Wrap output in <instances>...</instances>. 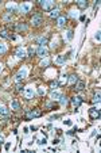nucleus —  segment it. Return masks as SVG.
Masks as SVG:
<instances>
[{
	"label": "nucleus",
	"mask_w": 101,
	"mask_h": 153,
	"mask_svg": "<svg viewBox=\"0 0 101 153\" xmlns=\"http://www.w3.org/2000/svg\"><path fill=\"white\" fill-rule=\"evenodd\" d=\"M40 6L45 11H53L54 10V1L51 0H43V1H40Z\"/></svg>",
	"instance_id": "1"
},
{
	"label": "nucleus",
	"mask_w": 101,
	"mask_h": 153,
	"mask_svg": "<svg viewBox=\"0 0 101 153\" xmlns=\"http://www.w3.org/2000/svg\"><path fill=\"white\" fill-rule=\"evenodd\" d=\"M23 95H24V98H26V99H28V100L32 99V98H34V95H35V92H34V89H32V87H31V86L24 87Z\"/></svg>",
	"instance_id": "2"
},
{
	"label": "nucleus",
	"mask_w": 101,
	"mask_h": 153,
	"mask_svg": "<svg viewBox=\"0 0 101 153\" xmlns=\"http://www.w3.org/2000/svg\"><path fill=\"white\" fill-rule=\"evenodd\" d=\"M27 76V69H20L19 72L16 73V76H15V79H16V81H22V80H24Z\"/></svg>",
	"instance_id": "3"
},
{
	"label": "nucleus",
	"mask_w": 101,
	"mask_h": 153,
	"mask_svg": "<svg viewBox=\"0 0 101 153\" xmlns=\"http://www.w3.org/2000/svg\"><path fill=\"white\" fill-rule=\"evenodd\" d=\"M40 115H42L40 110L35 109V110H31V111L27 114V118H28V119H31V118H38V117H40Z\"/></svg>",
	"instance_id": "4"
},
{
	"label": "nucleus",
	"mask_w": 101,
	"mask_h": 153,
	"mask_svg": "<svg viewBox=\"0 0 101 153\" xmlns=\"http://www.w3.org/2000/svg\"><path fill=\"white\" fill-rule=\"evenodd\" d=\"M43 22V18H42V15H39V14H37V15H34L32 16V24L34 26H39L40 23Z\"/></svg>",
	"instance_id": "5"
},
{
	"label": "nucleus",
	"mask_w": 101,
	"mask_h": 153,
	"mask_svg": "<svg viewBox=\"0 0 101 153\" xmlns=\"http://www.w3.org/2000/svg\"><path fill=\"white\" fill-rule=\"evenodd\" d=\"M89 115L93 118V119H98V118H100V110L96 109V107H93V109L89 110Z\"/></svg>",
	"instance_id": "6"
},
{
	"label": "nucleus",
	"mask_w": 101,
	"mask_h": 153,
	"mask_svg": "<svg viewBox=\"0 0 101 153\" xmlns=\"http://www.w3.org/2000/svg\"><path fill=\"white\" fill-rule=\"evenodd\" d=\"M16 57H18V58H26V57H27V52L23 49V47H18V49H16Z\"/></svg>",
	"instance_id": "7"
},
{
	"label": "nucleus",
	"mask_w": 101,
	"mask_h": 153,
	"mask_svg": "<svg viewBox=\"0 0 101 153\" xmlns=\"http://www.w3.org/2000/svg\"><path fill=\"white\" fill-rule=\"evenodd\" d=\"M37 54H38L39 57H42V58H43V57L47 56V49H46L45 46H39V47L37 49Z\"/></svg>",
	"instance_id": "8"
},
{
	"label": "nucleus",
	"mask_w": 101,
	"mask_h": 153,
	"mask_svg": "<svg viewBox=\"0 0 101 153\" xmlns=\"http://www.w3.org/2000/svg\"><path fill=\"white\" fill-rule=\"evenodd\" d=\"M30 10H31V4H30V3H23L22 6H20V11L23 12V14L30 12Z\"/></svg>",
	"instance_id": "9"
},
{
	"label": "nucleus",
	"mask_w": 101,
	"mask_h": 153,
	"mask_svg": "<svg viewBox=\"0 0 101 153\" xmlns=\"http://www.w3.org/2000/svg\"><path fill=\"white\" fill-rule=\"evenodd\" d=\"M65 24H66V18L65 16H59L57 21V26L59 27V29H62V27H65Z\"/></svg>",
	"instance_id": "10"
},
{
	"label": "nucleus",
	"mask_w": 101,
	"mask_h": 153,
	"mask_svg": "<svg viewBox=\"0 0 101 153\" xmlns=\"http://www.w3.org/2000/svg\"><path fill=\"white\" fill-rule=\"evenodd\" d=\"M72 103H73V106L78 107L81 103H82V99H81L80 96H73V98H72Z\"/></svg>",
	"instance_id": "11"
},
{
	"label": "nucleus",
	"mask_w": 101,
	"mask_h": 153,
	"mask_svg": "<svg viewBox=\"0 0 101 153\" xmlns=\"http://www.w3.org/2000/svg\"><path fill=\"white\" fill-rule=\"evenodd\" d=\"M37 45H39V46H43V45L47 44V38L46 37H39V38H37Z\"/></svg>",
	"instance_id": "12"
},
{
	"label": "nucleus",
	"mask_w": 101,
	"mask_h": 153,
	"mask_svg": "<svg viewBox=\"0 0 101 153\" xmlns=\"http://www.w3.org/2000/svg\"><path fill=\"white\" fill-rule=\"evenodd\" d=\"M9 114V110L6 106H0V117H7Z\"/></svg>",
	"instance_id": "13"
},
{
	"label": "nucleus",
	"mask_w": 101,
	"mask_h": 153,
	"mask_svg": "<svg viewBox=\"0 0 101 153\" xmlns=\"http://www.w3.org/2000/svg\"><path fill=\"white\" fill-rule=\"evenodd\" d=\"M58 100H59V103L62 104V106H66V104L69 103V99H67V96H65V95H61Z\"/></svg>",
	"instance_id": "14"
},
{
	"label": "nucleus",
	"mask_w": 101,
	"mask_h": 153,
	"mask_svg": "<svg viewBox=\"0 0 101 153\" xmlns=\"http://www.w3.org/2000/svg\"><path fill=\"white\" fill-rule=\"evenodd\" d=\"M65 61H66V57L65 56H58L57 60H55V64L61 65V64H65Z\"/></svg>",
	"instance_id": "15"
},
{
	"label": "nucleus",
	"mask_w": 101,
	"mask_h": 153,
	"mask_svg": "<svg viewBox=\"0 0 101 153\" xmlns=\"http://www.w3.org/2000/svg\"><path fill=\"white\" fill-rule=\"evenodd\" d=\"M58 86H59V83H58V80H51L50 81V88L54 91V89H57L58 88Z\"/></svg>",
	"instance_id": "16"
},
{
	"label": "nucleus",
	"mask_w": 101,
	"mask_h": 153,
	"mask_svg": "<svg viewBox=\"0 0 101 153\" xmlns=\"http://www.w3.org/2000/svg\"><path fill=\"white\" fill-rule=\"evenodd\" d=\"M77 6L80 7V8H86V7H88V1H85V0H80V1H77Z\"/></svg>",
	"instance_id": "17"
},
{
	"label": "nucleus",
	"mask_w": 101,
	"mask_h": 153,
	"mask_svg": "<svg viewBox=\"0 0 101 153\" xmlns=\"http://www.w3.org/2000/svg\"><path fill=\"white\" fill-rule=\"evenodd\" d=\"M67 81H69L70 84H75V83L78 81V79H77V76H75V75H72V76H69Z\"/></svg>",
	"instance_id": "18"
},
{
	"label": "nucleus",
	"mask_w": 101,
	"mask_h": 153,
	"mask_svg": "<svg viewBox=\"0 0 101 153\" xmlns=\"http://www.w3.org/2000/svg\"><path fill=\"white\" fill-rule=\"evenodd\" d=\"M84 88H85V83L84 81H77V87H75V89H77V91H82Z\"/></svg>",
	"instance_id": "19"
},
{
	"label": "nucleus",
	"mask_w": 101,
	"mask_h": 153,
	"mask_svg": "<svg viewBox=\"0 0 101 153\" xmlns=\"http://www.w3.org/2000/svg\"><path fill=\"white\" fill-rule=\"evenodd\" d=\"M59 96H61L59 92H57V91H53L51 92V99L53 100H58V99H59Z\"/></svg>",
	"instance_id": "20"
},
{
	"label": "nucleus",
	"mask_w": 101,
	"mask_h": 153,
	"mask_svg": "<svg viewBox=\"0 0 101 153\" xmlns=\"http://www.w3.org/2000/svg\"><path fill=\"white\" fill-rule=\"evenodd\" d=\"M50 16H51V18H59V11H58V10H53V11L50 12Z\"/></svg>",
	"instance_id": "21"
},
{
	"label": "nucleus",
	"mask_w": 101,
	"mask_h": 153,
	"mask_svg": "<svg viewBox=\"0 0 101 153\" xmlns=\"http://www.w3.org/2000/svg\"><path fill=\"white\" fill-rule=\"evenodd\" d=\"M0 38H4V39H9V35H8V31H0Z\"/></svg>",
	"instance_id": "22"
},
{
	"label": "nucleus",
	"mask_w": 101,
	"mask_h": 153,
	"mask_svg": "<svg viewBox=\"0 0 101 153\" xmlns=\"http://www.w3.org/2000/svg\"><path fill=\"white\" fill-rule=\"evenodd\" d=\"M18 30H19V31H24V30H27V24H24V23L18 24Z\"/></svg>",
	"instance_id": "23"
},
{
	"label": "nucleus",
	"mask_w": 101,
	"mask_h": 153,
	"mask_svg": "<svg viewBox=\"0 0 101 153\" xmlns=\"http://www.w3.org/2000/svg\"><path fill=\"white\" fill-rule=\"evenodd\" d=\"M92 102L93 103H98V102H100V92H97V94L94 95V98L92 99Z\"/></svg>",
	"instance_id": "24"
},
{
	"label": "nucleus",
	"mask_w": 101,
	"mask_h": 153,
	"mask_svg": "<svg viewBox=\"0 0 101 153\" xmlns=\"http://www.w3.org/2000/svg\"><path fill=\"white\" fill-rule=\"evenodd\" d=\"M7 52V46L4 44H0V54H3Z\"/></svg>",
	"instance_id": "25"
},
{
	"label": "nucleus",
	"mask_w": 101,
	"mask_h": 153,
	"mask_svg": "<svg viewBox=\"0 0 101 153\" xmlns=\"http://www.w3.org/2000/svg\"><path fill=\"white\" fill-rule=\"evenodd\" d=\"M27 53H28L27 56H31V57H32L35 53H37V50H35L34 47H28V52H27Z\"/></svg>",
	"instance_id": "26"
},
{
	"label": "nucleus",
	"mask_w": 101,
	"mask_h": 153,
	"mask_svg": "<svg viewBox=\"0 0 101 153\" xmlns=\"http://www.w3.org/2000/svg\"><path fill=\"white\" fill-rule=\"evenodd\" d=\"M45 94H46V89H45L43 87H39V88H38V95L42 96V95H45Z\"/></svg>",
	"instance_id": "27"
},
{
	"label": "nucleus",
	"mask_w": 101,
	"mask_h": 153,
	"mask_svg": "<svg viewBox=\"0 0 101 153\" xmlns=\"http://www.w3.org/2000/svg\"><path fill=\"white\" fill-rule=\"evenodd\" d=\"M11 106H12V109H14V110H19V109H20V106H19V103H18V102H12Z\"/></svg>",
	"instance_id": "28"
},
{
	"label": "nucleus",
	"mask_w": 101,
	"mask_h": 153,
	"mask_svg": "<svg viewBox=\"0 0 101 153\" xmlns=\"http://www.w3.org/2000/svg\"><path fill=\"white\" fill-rule=\"evenodd\" d=\"M38 144H39V145H46V137L39 138V140H38Z\"/></svg>",
	"instance_id": "29"
},
{
	"label": "nucleus",
	"mask_w": 101,
	"mask_h": 153,
	"mask_svg": "<svg viewBox=\"0 0 101 153\" xmlns=\"http://www.w3.org/2000/svg\"><path fill=\"white\" fill-rule=\"evenodd\" d=\"M66 81H67V76H65V75H64V76H62V79H61L58 83H59V84H65Z\"/></svg>",
	"instance_id": "30"
},
{
	"label": "nucleus",
	"mask_w": 101,
	"mask_h": 153,
	"mask_svg": "<svg viewBox=\"0 0 101 153\" xmlns=\"http://www.w3.org/2000/svg\"><path fill=\"white\" fill-rule=\"evenodd\" d=\"M77 15H78V12H77V11H74V10L69 12V16H72V18H74V16H77Z\"/></svg>",
	"instance_id": "31"
},
{
	"label": "nucleus",
	"mask_w": 101,
	"mask_h": 153,
	"mask_svg": "<svg viewBox=\"0 0 101 153\" xmlns=\"http://www.w3.org/2000/svg\"><path fill=\"white\" fill-rule=\"evenodd\" d=\"M47 65H49V61H47V60H43V61L40 62V66H47Z\"/></svg>",
	"instance_id": "32"
},
{
	"label": "nucleus",
	"mask_w": 101,
	"mask_h": 153,
	"mask_svg": "<svg viewBox=\"0 0 101 153\" xmlns=\"http://www.w3.org/2000/svg\"><path fill=\"white\" fill-rule=\"evenodd\" d=\"M67 39H73V31H72V30L67 31Z\"/></svg>",
	"instance_id": "33"
},
{
	"label": "nucleus",
	"mask_w": 101,
	"mask_h": 153,
	"mask_svg": "<svg viewBox=\"0 0 101 153\" xmlns=\"http://www.w3.org/2000/svg\"><path fill=\"white\" fill-rule=\"evenodd\" d=\"M7 8L11 10V11H16V7H15V6H11V4H8V6H7Z\"/></svg>",
	"instance_id": "34"
},
{
	"label": "nucleus",
	"mask_w": 101,
	"mask_h": 153,
	"mask_svg": "<svg viewBox=\"0 0 101 153\" xmlns=\"http://www.w3.org/2000/svg\"><path fill=\"white\" fill-rule=\"evenodd\" d=\"M23 86H22V84H18V86H16V91H23Z\"/></svg>",
	"instance_id": "35"
},
{
	"label": "nucleus",
	"mask_w": 101,
	"mask_h": 153,
	"mask_svg": "<svg viewBox=\"0 0 101 153\" xmlns=\"http://www.w3.org/2000/svg\"><path fill=\"white\" fill-rule=\"evenodd\" d=\"M100 34H101L100 31H97V33H96V34H94V39H97V41H100Z\"/></svg>",
	"instance_id": "36"
},
{
	"label": "nucleus",
	"mask_w": 101,
	"mask_h": 153,
	"mask_svg": "<svg viewBox=\"0 0 101 153\" xmlns=\"http://www.w3.org/2000/svg\"><path fill=\"white\" fill-rule=\"evenodd\" d=\"M3 142H4V137H3V135H0V145L3 144Z\"/></svg>",
	"instance_id": "37"
},
{
	"label": "nucleus",
	"mask_w": 101,
	"mask_h": 153,
	"mask_svg": "<svg viewBox=\"0 0 101 153\" xmlns=\"http://www.w3.org/2000/svg\"><path fill=\"white\" fill-rule=\"evenodd\" d=\"M65 123H66L67 126H72V121H65Z\"/></svg>",
	"instance_id": "38"
},
{
	"label": "nucleus",
	"mask_w": 101,
	"mask_h": 153,
	"mask_svg": "<svg viewBox=\"0 0 101 153\" xmlns=\"http://www.w3.org/2000/svg\"><path fill=\"white\" fill-rule=\"evenodd\" d=\"M58 142H59V140H54V141H53V144H54V145H57Z\"/></svg>",
	"instance_id": "39"
},
{
	"label": "nucleus",
	"mask_w": 101,
	"mask_h": 153,
	"mask_svg": "<svg viewBox=\"0 0 101 153\" xmlns=\"http://www.w3.org/2000/svg\"><path fill=\"white\" fill-rule=\"evenodd\" d=\"M0 72H1V66H0Z\"/></svg>",
	"instance_id": "40"
}]
</instances>
